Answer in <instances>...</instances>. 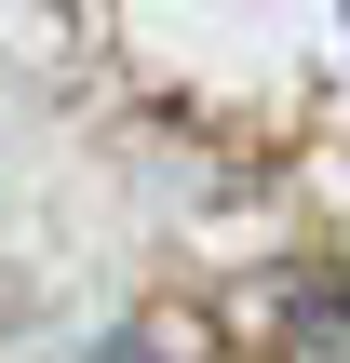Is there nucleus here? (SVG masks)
Segmentation results:
<instances>
[{"instance_id":"1","label":"nucleus","mask_w":350,"mask_h":363,"mask_svg":"<svg viewBox=\"0 0 350 363\" xmlns=\"http://www.w3.org/2000/svg\"><path fill=\"white\" fill-rule=\"evenodd\" d=\"M229 337H256V350H324V337H350V269H256L229 296Z\"/></svg>"},{"instance_id":"2","label":"nucleus","mask_w":350,"mask_h":363,"mask_svg":"<svg viewBox=\"0 0 350 363\" xmlns=\"http://www.w3.org/2000/svg\"><path fill=\"white\" fill-rule=\"evenodd\" d=\"M175 350V323H135V337H108V363H162Z\"/></svg>"}]
</instances>
